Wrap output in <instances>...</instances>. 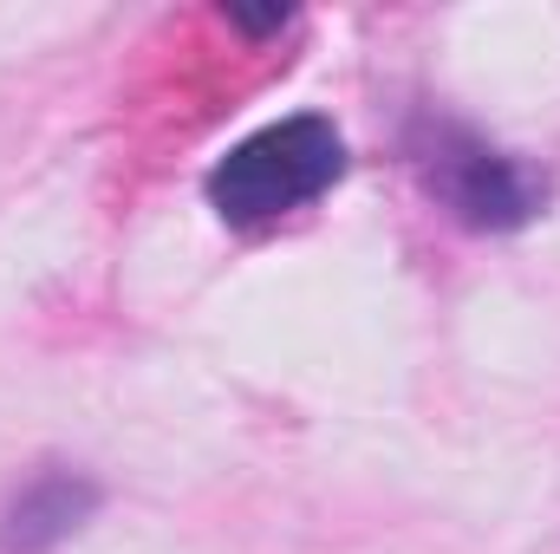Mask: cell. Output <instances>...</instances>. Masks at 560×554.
<instances>
[{"mask_svg":"<svg viewBox=\"0 0 560 554\" xmlns=\"http://www.w3.org/2000/svg\"><path fill=\"white\" fill-rule=\"evenodd\" d=\"M346 170V143L326 118H280L242 138L215 170H209V203L235 229L280 222L306 203H319Z\"/></svg>","mask_w":560,"mask_h":554,"instance_id":"1","label":"cell"},{"mask_svg":"<svg viewBox=\"0 0 560 554\" xmlns=\"http://www.w3.org/2000/svg\"><path fill=\"white\" fill-rule=\"evenodd\" d=\"M92 503H98V489H92L85 476L46 470V476H33V483L7 503V516H0V549H13V554L52 549L59 535H72V529L92 516Z\"/></svg>","mask_w":560,"mask_h":554,"instance_id":"3","label":"cell"},{"mask_svg":"<svg viewBox=\"0 0 560 554\" xmlns=\"http://www.w3.org/2000/svg\"><path fill=\"white\" fill-rule=\"evenodd\" d=\"M411 150H418V170H423V183H430V196L456 222H469V229H515L548 196V183L535 170H522L515 157L489 150L482 138H469L456 125H436L430 118Z\"/></svg>","mask_w":560,"mask_h":554,"instance_id":"2","label":"cell"}]
</instances>
